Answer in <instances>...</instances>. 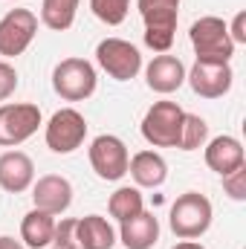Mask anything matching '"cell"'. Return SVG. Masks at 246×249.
Masks as SVG:
<instances>
[{
	"label": "cell",
	"mask_w": 246,
	"mask_h": 249,
	"mask_svg": "<svg viewBox=\"0 0 246 249\" xmlns=\"http://www.w3.org/2000/svg\"><path fill=\"white\" fill-rule=\"evenodd\" d=\"M211 217H214L211 200L206 194H200V191H185L171 203L168 226L180 241H197V238H203L209 232Z\"/></svg>",
	"instance_id": "cell-1"
},
{
	"label": "cell",
	"mask_w": 246,
	"mask_h": 249,
	"mask_svg": "<svg viewBox=\"0 0 246 249\" xmlns=\"http://www.w3.org/2000/svg\"><path fill=\"white\" fill-rule=\"evenodd\" d=\"M180 3L183 0H136V9L145 20V44L154 53H168L174 47Z\"/></svg>",
	"instance_id": "cell-2"
},
{
	"label": "cell",
	"mask_w": 246,
	"mask_h": 249,
	"mask_svg": "<svg viewBox=\"0 0 246 249\" xmlns=\"http://www.w3.org/2000/svg\"><path fill=\"white\" fill-rule=\"evenodd\" d=\"M188 38H191L197 61H226L229 64L232 55H235V44L229 38V26H226L223 18L206 15V18L194 20L191 29H188Z\"/></svg>",
	"instance_id": "cell-3"
},
{
	"label": "cell",
	"mask_w": 246,
	"mask_h": 249,
	"mask_svg": "<svg viewBox=\"0 0 246 249\" xmlns=\"http://www.w3.org/2000/svg\"><path fill=\"white\" fill-rule=\"evenodd\" d=\"M99 75L87 58H64L53 70V90L64 102H84L96 93Z\"/></svg>",
	"instance_id": "cell-4"
},
{
	"label": "cell",
	"mask_w": 246,
	"mask_h": 249,
	"mask_svg": "<svg viewBox=\"0 0 246 249\" xmlns=\"http://www.w3.org/2000/svg\"><path fill=\"white\" fill-rule=\"evenodd\" d=\"M185 110L177 102H154L142 119V136L154 148H177Z\"/></svg>",
	"instance_id": "cell-5"
},
{
	"label": "cell",
	"mask_w": 246,
	"mask_h": 249,
	"mask_svg": "<svg viewBox=\"0 0 246 249\" xmlns=\"http://www.w3.org/2000/svg\"><path fill=\"white\" fill-rule=\"evenodd\" d=\"M38 35V15L32 9H9L0 18V58H18Z\"/></svg>",
	"instance_id": "cell-6"
},
{
	"label": "cell",
	"mask_w": 246,
	"mask_h": 249,
	"mask_svg": "<svg viewBox=\"0 0 246 249\" xmlns=\"http://www.w3.org/2000/svg\"><path fill=\"white\" fill-rule=\"evenodd\" d=\"M44 124L41 107L32 102L0 105V148H18Z\"/></svg>",
	"instance_id": "cell-7"
},
{
	"label": "cell",
	"mask_w": 246,
	"mask_h": 249,
	"mask_svg": "<svg viewBox=\"0 0 246 249\" xmlns=\"http://www.w3.org/2000/svg\"><path fill=\"white\" fill-rule=\"evenodd\" d=\"M44 139L53 154H72L87 139V119L75 107H61L50 116L44 127Z\"/></svg>",
	"instance_id": "cell-8"
},
{
	"label": "cell",
	"mask_w": 246,
	"mask_h": 249,
	"mask_svg": "<svg viewBox=\"0 0 246 249\" xmlns=\"http://www.w3.org/2000/svg\"><path fill=\"white\" fill-rule=\"evenodd\" d=\"M96 64L116 81H130L142 72V53L124 38H105L96 47Z\"/></svg>",
	"instance_id": "cell-9"
},
{
	"label": "cell",
	"mask_w": 246,
	"mask_h": 249,
	"mask_svg": "<svg viewBox=\"0 0 246 249\" xmlns=\"http://www.w3.org/2000/svg\"><path fill=\"white\" fill-rule=\"evenodd\" d=\"M90 154V165L96 171L99 180H107V183H116L127 174V162H130V154H127V145H124L119 136L113 133H102L90 142L87 148Z\"/></svg>",
	"instance_id": "cell-10"
},
{
	"label": "cell",
	"mask_w": 246,
	"mask_h": 249,
	"mask_svg": "<svg viewBox=\"0 0 246 249\" xmlns=\"http://www.w3.org/2000/svg\"><path fill=\"white\" fill-rule=\"evenodd\" d=\"M185 81L200 99H220L232 90L235 72L226 61H194L191 70H185Z\"/></svg>",
	"instance_id": "cell-11"
},
{
	"label": "cell",
	"mask_w": 246,
	"mask_h": 249,
	"mask_svg": "<svg viewBox=\"0 0 246 249\" xmlns=\"http://www.w3.org/2000/svg\"><path fill=\"white\" fill-rule=\"evenodd\" d=\"M32 203L35 209L58 217L72 206V183L61 174H44L32 183Z\"/></svg>",
	"instance_id": "cell-12"
},
{
	"label": "cell",
	"mask_w": 246,
	"mask_h": 249,
	"mask_svg": "<svg viewBox=\"0 0 246 249\" xmlns=\"http://www.w3.org/2000/svg\"><path fill=\"white\" fill-rule=\"evenodd\" d=\"M145 84L159 96L177 93L185 84V64L177 55H168V53L154 55V61L145 67Z\"/></svg>",
	"instance_id": "cell-13"
},
{
	"label": "cell",
	"mask_w": 246,
	"mask_h": 249,
	"mask_svg": "<svg viewBox=\"0 0 246 249\" xmlns=\"http://www.w3.org/2000/svg\"><path fill=\"white\" fill-rule=\"evenodd\" d=\"M203 148H206V154H203V157H206V165H209L214 174H220V177H226V174L238 171L241 165H246L244 142H241L238 136L223 133V136L209 139Z\"/></svg>",
	"instance_id": "cell-14"
},
{
	"label": "cell",
	"mask_w": 246,
	"mask_h": 249,
	"mask_svg": "<svg viewBox=\"0 0 246 249\" xmlns=\"http://www.w3.org/2000/svg\"><path fill=\"white\" fill-rule=\"evenodd\" d=\"M35 183V162L29 154L12 148L0 154V188L9 194H23Z\"/></svg>",
	"instance_id": "cell-15"
},
{
	"label": "cell",
	"mask_w": 246,
	"mask_h": 249,
	"mask_svg": "<svg viewBox=\"0 0 246 249\" xmlns=\"http://www.w3.org/2000/svg\"><path fill=\"white\" fill-rule=\"evenodd\" d=\"M119 241L124 249H154L159 241V220L151 212H139L119 223Z\"/></svg>",
	"instance_id": "cell-16"
},
{
	"label": "cell",
	"mask_w": 246,
	"mask_h": 249,
	"mask_svg": "<svg viewBox=\"0 0 246 249\" xmlns=\"http://www.w3.org/2000/svg\"><path fill=\"white\" fill-rule=\"evenodd\" d=\"M127 174L133 177L136 188H159L168 180V162L157 151H139L130 157Z\"/></svg>",
	"instance_id": "cell-17"
},
{
	"label": "cell",
	"mask_w": 246,
	"mask_h": 249,
	"mask_svg": "<svg viewBox=\"0 0 246 249\" xmlns=\"http://www.w3.org/2000/svg\"><path fill=\"white\" fill-rule=\"evenodd\" d=\"M53 235H55V214L32 209L23 214L20 220V241L26 249H47L53 247Z\"/></svg>",
	"instance_id": "cell-18"
},
{
	"label": "cell",
	"mask_w": 246,
	"mask_h": 249,
	"mask_svg": "<svg viewBox=\"0 0 246 249\" xmlns=\"http://www.w3.org/2000/svg\"><path fill=\"white\" fill-rule=\"evenodd\" d=\"M75 232H78L81 249H113L116 247V232L107 223V217H102V214L78 217Z\"/></svg>",
	"instance_id": "cell-19"
},
{
	"label": "cell",
	"mask_w": 246,
	"mask_h": 249,
	"mask_svg": "<svg viewBox=\"0 0 246 249\" xmlns=\"http://www.w3.org/2000/svg\"><path fill=\"white\" fill-rule=\"evenodd\" d=\"M81 0H41V23L53 32H67L75 23Z\"/></svg>",
	"instance_id": "cell-20"
},
{
	"label": "cell",
	"mask_w": 246,
	"mask_h": 249,
	"mask_svg": "<svg viewBox=\"0 0 246 249\" xmlns=\"http://www.w3.org/2000/svg\"><path fill=\"white\" fill-rule=\"evenodd\" d=\"M107 212H110V217H116L122 223L127 217H136L139 212H145V197H142V191L136 186H122L110 194Z\"/></svg>",
	"instance_id": "cell-21"
},
{
	"label": "cell",
	"mask_w": 246,
	"mask_h": 249,
	"mask_svg": "<svg viewBox=\"0 0 246 249\" xmlns=\"http://www.w3.org/2000/svg\"><path fill=\"white\" fill-rule=\"evenodd\" d=\"M209 142V122L197 113H185L183 130H180V151H200Z\"/></svg>",
	"instance_id": "cell-22"
},
{
	"label": "cell",
	"mask_w": 246,
	"mask_h": 249,
	"mask_svg": "<svg viewBox=\"0 0 246 249\" xmlns=\"http://www.w3.org/2000/svg\"><path fill=\"white\" fill-rule=\"evenodd\" d=\"M90 12L102 23L119 26V23H124V18L130 12V0H90Z\"/></svg>",
	"instance_id": "cell-23"
},
{
	"label": "cell",
	"mask_w": 246,
	"mask_h": 249,
	"mask_svg": "<svg viewBox=\"0 0 246 249\" xmlns=\"http://www.w3.org/2000/svg\"><path fill=\"white\" fill-rule=\"evenodd\" d=\"M75 223H78V217H61V220H55L53 247H58V249H81L78 232H75Z\"/></svg>",
	"instance_id": "cell-24"
},
{
	"label": "cell",
	"mask_w": 246,
	"mask_h": 249,
	"mask_svg": "<svg viewBox=\"0 0 246 249\" xmlns=\"http://www.w3.org/2000/svg\"><path fill=\"white\" fill-rule=\"evenodd\" d=\"M223 191H226L232 200L244 203L246 200V165H241L238 171H232V174L223 177Z\"/></svg>",
	"instance_id": "cell-25"
},
{
	"label": "cell",
	"mask_w": 246,
	"mask_h": 249,
	"mask_svg": "<svg viewBox=\"0 0 246 249\" xmlns=\"http://www.w3.org/2000/svg\"><path fill=\"white\" fill-rule=\"evenodd\" d=\"M15 90H18V70H15L9 61L0 58V102L9 99Z\"/></svg>",
	"instance_id": "cell-26"
},
{
	"label": "cell",
	"mask_w": 246,
	"mask_h": 249,
	"mask_svg": "<svg viewBox=\"0 0 246 249\" xmlns=\"http://www.w3.org/2000/svg\"><path fill=\"white\" fill-rule=\"evenodd\" d=\"M226 26H229V38H232L235 47L238 44H246V12H238L232 18V23H226Z\"/></svg>",
	"instance_id": "cell-27"
},
{
	"label": "cell",
	"mask_w": 246,
	"mask_h": 249,
	"mask_svg": "<svg viewBox=\"0 0 246 249\" xmlns=\"http://www.w3.org/2000/svg\"><path fill=\"white\" fill-rule=\"evenodd\" d=\"M0 249H26L23 241H15L12 235H0Z\"/></svg>",
	"instance_id": "cell-28"
},
{
	"label": "cell",
	"mask_w": 246,
	"mask_h": 249,
	"mask_svg": "<svg viewBox=\"0 0 246 249\" xmlns=\"http://www.w3.org/2000/svg\"><path fill=\"white\" fill-rule=\"evenodd\" d=\"M171 249H206V247L197 244V241H180V244H174Z\"/></svg>",
	"instance_id": "cell-29"
},
{
	"label": "cell",
	"mask_w": 246,
	"mask_h": 249,
	"mask_svg": "<svg viewBox=\"0 0 246 249\" xmlns=\"http://www.w3.org/2000/svg\"><path fill=\"white\" fill-rule=\"evenodd\" d=\"M12 3H23V0H12Z\"/></svg>",
	"instance_id": "cell-30"
},
{
	"label": "cell",
	"mask_w": 246,
	"mask_h": 249,
	"mask_svg": "<svg viewBox=\"0 0 246 249\" xmlns=\"http://www.w3.org/2000/svg\"><path fill=\"white\" fill-rule=\"evenodd\" d=\"M47 249H58V247H47Z\"/></svg>",
	"instance_id": "cell-31"
}]
</instances>
